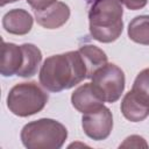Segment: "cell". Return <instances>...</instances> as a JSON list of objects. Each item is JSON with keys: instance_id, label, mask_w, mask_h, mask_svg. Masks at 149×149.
I'll return each instance as SVG.
<instances>
[{"instance_id": "8fae6325", "label": "cell", "mask_w": 149, "mask_h": 149, "mask_svg": "<svg viewBox=\"0 0 149 149\" xmlns=\"http://www.w3.org/2000/svg\"><path fill=\"white\" fill-rule=\"evenodd\" d=\"M21 49L22 64L16 74L20 77H31L37 72V69L42 61V52L36 45L30 43L22 44Z\"/></svg>"}, {"instance_id": "30bf717a", "label": "cell", "mask_w": 149, "mask_h": 149, "mask_svg": "<svg viewBox=\"0 0 149 149\" xmlns=\"http://www.w3.org/2000/svg\"><path fill=\"white\" fill-rule=\"evenodd\" d=\"M22 64V49L13 43L1 42L0 56V72L2 76L8 77L16 74Z\"/></svg>"}, {"instance_id": "8992f818", "label": "cell", "mask_w": 149, "mask_h": 149, "mask_svg": "<svg viewBox=\"0 0 149 149\" xmlns=\"http://www.w3.org/2000/svg\"><path fill=\"white\" fill-rule=\"evenodd\" d=\"M81 126L85 134L95 141L105 140L113 128V116L111 111L102 106L100 109L83 115Z\"/></svg>"}, {"instance_id": "6da1fadb", "label": "cell", "mask_w": 149, "mask_h": 149, "mask_svg": "<svg viewBox=\"0 0 149 149\" xmlns=\"http://www.w3.org/2000/svg\"><path fill=\"white\" fill-rule=\"evenodd\" d=\"M85 78H87V69L79 51L50 56L40 70V83L50 92L71 88Z\"/></svg>"}, {"instance_id": "e0dca14e", "label": "cell", "mask_w": 149, "mask_h": 149, "mask_svg": "<svg viewBox=\"0 0 149 149\" xmlns=\"http://www.w3.org/2000/svg\"><path fill=\"white\" fill-rule=\"evenodd\" d=\"M27 2L30 5V7L34 9V12L43 10L50 7L56 2V0H27Z\"/></svg>"}, {"instance_id": "ba28073f", "label": "cell", "mask_w": 149, "mask_h": 149, "mask_svg": "<svg viewBox=\"0 0 149 149\" xmlns=\"http://www.w3.org/2000/svg\"><path fill=\"white\" fill-rule=\"evenodd\" d=\"M69 6L61 1H56L47 9L35 12V19L37 23L47 29H56L62 27L69 20Z\"/></svg>"}, {"instance_id": "5b68a950", "label": "cell", "mask_w": 149, "mask_h": 149, "mask_svg": "<svg viewBox=\"0 0 149 149\" xmlns=\"http://www.w3.org/2000/svg\"><path fill=\"white\" fill-rule=\"evenodd\" d=\"M92 86L105 102H115L125 90L123 71L115 64H105L92 76Z\"/></svg>"}, {"instance_id": "7c38bea8", "label": "cell", "mask_w": 149, "mask_h": 149, "mask_svg": "<svg viewBox=\"0 0 149 149\" xmlns=\"http://www.w3.org/2000/svg\"><path fill=\"white\" fill-rule=\"evenodd\" d=\"M121 112L127 120L132 122H140L149 115V106L141 102L134 98L130 92H128L121 101Z\"/></svg>"}, {"instance_id": "277c9868", "label": "cell", "mask_w": 149, "mask_h": 149, "mask_svg": "<svg viewBox=\"0 0 149 149\" xmlns=\"http://www.w3.org/2000/svg\"><path fill=\"white\" fill-rule=\"evenodd\" d=\"M48 99V93L37 83H20L10 88L7 97V106L15 115L29 116L41 112Z\"/></svg>"}, {"instance_id": "5bb4252c", "label": "cell", "mask_w": 149, "mask_h": 149, "mask_svg": "<svg viewBox=\"0 0 149 149\" xmlns=\"http://www.w3.org/2000/svg\"><path fill=\"white\" fill-rule=\"evenodd\" d=\"M128 36L136 43L149 45V15L134 17L128 26Z\"/></svg>"}, {"instance_id": "9c48e42d", "label": "cell", "mask_w": 149, "mask_h": 149, "mask_svg": "<svg viewBox=\"0 0 149 149\" xmlns=\"http://www.w3.org/2000/svg\"><path fill=\"white\" fill-rule=\"evenodd\" d=\"M2 26L9 34L26 35L33 27V16L24 9L15 8L3 15Z\"/></svg>"}, {"instance_id": "d6986e66", "label": "cell", "mask_w": 149, "mask_h": 149, "mask_svg": "<svg viewBox=\"0 0 149 149\" xmlns=\"http://www.w3.org/2000/svg\"><path fill=\"white\" fill-rule=\"evenodd\" d=\"M17 0H0V5L1 6H5L6 3H10V2H15Z\"/></svg>"}, {"instance_id": "52a82bcc", "label": "cell", "mask_w": 149, "mask_h": 149, "mask_svg": "<svg viewBox=\"0 0 149 149\" xmlns=\"http://www.w3.org/2000/svg\"><path fill=\"white\" fill-rule=\"evenodd\" d=\"M71 102L73 107L83 114L95 112L104 106V101L95 93L92 83H86L74 90L71 95Z\"/></svg>"}, {"instance_id": "ffe728a7", "label": "cell", "mask_w": 149, "mask_h": 149, "mask_svg": "<svg viewBox=\"0 0 149 149\" xmlns=\"http://www.w3.org/2000/svg\"><path fill=\"white\" fill-rule=\"evenodd\" d=\"M85 1H86L87 3H93V2L95 1V0H85Z\"/></svg>"}, {"instance_id": "ac0fdd59", "label": "cell", "mask_w": 149, "mask_h": 149, "mask_svg": "<svg viewBox=\"0 0 149 149\" xmlns=\"http://www.w3.org/2000/svg\"><path fill=\"white\" fill-rule=\"evenodd\" d=\"M128 9H132V10H136V9H141L143 8L148 0H120Z\"/></svg>"}, {"instance_id": "4fadbf2b", "label": "cell", "mask_w": 149, "mask_h": 149, "mask_svg": "<svg viewBox=\"0 0 149 149\" xmlns=\"http://www.w3.org/2000/svg\"><path fill=\"white\" fill-rule=\"evenodd\" d=\"M78 51L85 62L87 69V78H92V76L97 70H99L101 66L107 64L106 54L95 45H91V44L83 45L79 48Z\"/></svg>"}, {"instance_id": "3957f363", "label": "cell", "mask_w": 149, "mask_h": 149, "mask_svg": "<svg viewBox=\"0 0 149 149\" xmlns=\"http://www.w3.org/2000/svg\"><path fill=\"white\" fill-rule=\"evenodd\" d=\"M68 137L66 128L52 119L27 123L21 130V141L28 149H58Z\"/></svg>"}, {"instance_id": "9a60e30c", "label": "cell", "mask_w": 149, "mask_h": 149, "mask_svg": "<svg viewBox=\"0 0 149 149\" xmlns=\"http://www.w3.org/2000/svg\"><path fill=\"white\" fill-rule=\"evenodd\" d=\"M134 98L149 106V69L142 70L135 78L132 90Z\"/></svg>"}, {"instance_id": "7a4b0ae2", "label": "cell", "mask_w": 149, "mask_h": 149, "mask_svg": "<svg viewBox=\"0 0 149 149\" xmlns=\"http://www.w3.org/2000/svg\"><path fill=\"white\" fill-rule=\"evenodd\" d=\"M122 2L120 0H95L88 13L90 33L102 43L119 38L123 29Z\"/></svg>"}, {"instance_id": "2e32d148", "label": "cell", "mask_w": 149, "mask_h": 149, "mask_svg": "<svg viewBox=\"0 0 149 149\" xmlns=\"http://www.w3.org/2000/svg\"><path fill=\"white\" fill-rule=\"evenodd\" d=\"M129 147H130V148H140V147L147 148L148 144L146 143V141H144L141 136L132 135V136L127 137L123 143L120 144V148H129Z\"/></svg>"}]
</instances>
